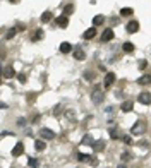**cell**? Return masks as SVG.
<instances>
[{
    "label": "cell",
    "instance_id": "cell-11",
    "mask_svg": "<svg viewBox=\"0 0 151 168\" xmlns=\"http://www.w3.org/2000/svg\"><path fill=\"white\" fill-rule=\"evenodd\" d=\"M3 75H5L7 79L14 77V75H16V71H14V67H10V65H9V67H5V69H3Z\"/></svg>",
    "mask_w": 151,
    "mask_h": 168
},
{
    "label": "cell",
    "instance_id": "cell-28",
    "mask_svg": "<svg viewBox=\"0 0 151 168\" xmlns=\"http://www.w3.org/2000/svg\"><path fill=\"white\" fill-rule=\"evenodd\" d=\"M14 36H16V28H14V29H10V31H7V35H5L7 39H12Z\"/></svg>",
    "mask_w": 151,
    "mask_h": 168
},
{
    "label": "cell",
    "instance_id": "cell-31",
    "mask_svg": "<svg viewBox=\"0 0 151 168\" xmlns=\"http://www.w3.org/2000/svg\"><path fill=\"white\" fill-rule=\"evenodd\" d=\"M77 158H79L81 161H86V160H89V156H86V154H79Z\"/></svg>",
    "mask_w": 151,
    "mask_h": 168
},
{
    "label": "cell",
    "instance_id": "cell-16",
    "mask_svg": "<svg viewBox=\"0 0 151 168\" xmlns=\"http://www.w3.org/2000/svg\"><path fill=\"white\" fill-rule=\"evenodd\" d=\"M122 48H124V52H127V53H131V52H134V45H132L131 41H125V43L122 45Z\"/></svg>",
    "mask_w": 151,
    "mask_h": 168
},
{
    "label": "cell",
    "instance_id": "cell-29",
    "mask_svg": "<svg viewBox=\"0 0 151 168\" xmlns=\"http://www.w3.org/2000/svg\"><path fill=\"white\" fill-rule=\"evenodd\" d=\"M84 77H86V79H89V81H93V79H94V72L88 71V72H84Z\"/></svg>",
    "mask_w": 151,
    "mask_h": 168
},
{
    "label": "cell",
    "instance_id": "cell-17",
    "mask_svg": "<svg viewBox=\"0 0 151 168\" xmlns=\"http://www.w3.org/2000/svg\"><path fill=\"white\" fill-rule=\"evenodd\" d=\"M139 84H143V86H146V84H150L151 82V75H143V77H139V81H137Z\"/></svg>",
    "mask_w": 151,
    "mask_h": 168
},
{
    "label": "cell",
    "instance_id": "cell-9",
    "mask_svg": "<svg viewBox=\"0 0 151 168\" xmlns=\"http://www.w3.org/2000/svg\"><path fill=\"white\" fill-rule=\"evenodd\" d=\"M71 50H72V45H71V43H67V41L60 43V53H69Z\"/></svg>",
    "mask_w": 151,
    "mask_h": 168
},
{
    "label": "cell",
    "instance_id": "cell-13",
    "mask_svg": "<svg viewBox=\"0 0 151 168\" xmlns=\"http://www.w3.org/2000/svg\"><path fill=\"white\" fill-rule=\"evenodd\" d=\"M91 146H93V149L96 151V153H100V151L105 149V142H103V141H96V142H93Z\"/></svg>",
    "mask_w": 151,
    "mask_h": 168
},
{
    "label": "cell",
    "instance_id": "cell-12",
    "mask_svg": "<svg viewBox=\"0 0 151 168\" xmlns=\"http://www.w3.org/2000/svg\"><path fill=\"white\" fill-rule=\"evenodd\" d=\"M139 101H141L143 105H150V103H151L150 93H141V94H139Z\"/></svg>",
    "mask_w": 151,
    "mask_h": 168
},
{
    "label": "cell",
    "instance_id": "cell-3",
    "mask_svg": "<svg viewBox=\"0 0 151 168\" xmlns=\"http://www.w3.org/2000/svg\"><path fill=\"white\" fill-rule=\"evenodd\" d=\"M100 39H101L103 43H107V41H110V39H113V29H112V28H110V29H105Z\"/></svg>",
    "mask_w": 151,
    "mask_h": 168
},
{
    "label": "cell",
    "instance_id": "cell-22",
    "mask_svg": "<svg viewBox=\"0 0 151 168\" xmlns=\"http://www.w3.org/2000/svg\"><path fill=\"white\" fill-rule=\"evenodd\" d=\"M72 12H74V5H72V3H69V5L64 9V16H69V14H72Z\"/></svg>",
    "mask_w": 151,
    "mask_h": 168
},
{
    "label": "cell",
    "instance_id": "cell-15",
    "mask_svg": "<svg viewBox=\"0 0 151 168\" xmlns=\"http://www.w3.org/2000/svg\"><path fill=\"white\" fill-rule=\"evenodd\" d=\"M132 106H134V103L132 101H124L122 105H120V108H122V112H131Z\"/></svg>",
    "mask_w": 151,
    "mask_h": 168
},
{
    "label": "cell",
    "instance_id": "cell-5",
    "mask_svg": "<svg viewBox=\"0 0 151 168\" xmlns=\"http://www.w3.org/2000/svg\"><path fill=\"white\" fill-rule=\"evenodd\" d=\"M129 33H137V29H139V22L137 21H131L129 24H127V28H125Z\"/></svg>",
    "mask_w": 151,
    "mask_h": 168
},
{
    "label": "cell",
    "instance_id": "cell-36",
    "mask_svg": "<svg viewBox=\"0 0 151 168\" xmlns=\"http://www.w3.org/2000/svg\"><path fill=\"white\" fill-rule=\"evenodd\" d=\"M9 2H10V3H17L19 0H9Z\"/></svg>",
    "mask_w": 151,
    "mask_h": 168
},
{
    "label": "cell",
    "instance_id": "cell-34",
    "mask_svg": "<svg viewBox=\"0 0 151 168\" xmlns=\"http://www.w3.org/2000/svg\"><path fill=\"white\" fill-rule=\"evenodd\" d=\"M19 81H21V82H24V81H26V75H24V74H19Z\"/></svg>",
    "mask_w": 151,
    "mask_h": 168
},
{
    "label": "cell",
    "instance_id": "cell-7",
    "mask_svg": "<svg viewBox=\"0 0 151 168\" xmlns=\"http://www.w3.org/2000/svg\"><path fill=\"white\" fill-rule=\"evenodd\" d=\"M57 24H58L60 28H67V24H69V17H67V16H58V17H57Z\"/></svg>",
    "mask_w": 151,
    "mask_h": 168
},
{
    "label": "cell",
    "instance_id": "cell-26",
    "mask_svg": "<svg viewBox=\"0 0 151 168\" xmlns=\"http://www.w3.org/2000/svg\"><path fill=\"white\" fill-rule=\"evenodd\" d=\"M120 158H122V160H124V161H127V160H131V158H132V154H131V153H129V151H124V153H122V156H120Z\"/></svg>",
    "mask_w": 151,
    "mask_h": 168
},
{
    "label": "cell",
    "instance_id": "cell-30",
    "mask_svg": "<svg viewBox=\"0 0 151 168\" xmlns=\"http://www.w3.org/2000/svg\"><path fill=\"white\" fill-rule=\"evenodd\" d=\"M122 141H124L125 144H131V142H132V139L129 137V136H124V137H122Z\"/></svg>",
    "mask_w": 151,
    "mask_h": 168
},
{
    "label": "cell",
    "instance_id": "cell-37",
    "mask_svg": "<svg viewBox=\"0 0 151 168\" xmlns=\"http://www.w3.org/2000/svg\"><path fill=\"white\" fill-rule=\"evenodd\" d=\"M117 168H127V167H125V165H120V167H117Z\"/></svg>",
    "mask_w": 151,
    "mask_h": 168
},
{
    "label": "cell",
    "instance_id": "cell-14",
    "mask_svg": "<svg viewBox=\"0 0 151 168\" xmlns=\"http://www.w3.org/2000/svg\"><path fill=\"white\" fill-rule=\"evenodd\" d=\"M96 36V29L94 28H89L88 31H84V39H93Z\"/></svg>",
    "mask_w": 151,
    "mask_h": 168
},
{
    "label": "cell",
    "instance_id": "cell-33",
    "mask_svg": "<svg viewBox=\"0 0 151 168\" xmlns=\"http://www.w3.org/2000/svg\"><path fill=\"white\" fill-rule=\"evenodd\" d=\"M110 22H112V26H115V24H118V19L113 17V19H110Z\"/></svg>",
    "mask_w": 151,
    "mask_h": 168
},
{
    "label": "cell",
    "instance_id": "cell-27",
    "mask_svg": "<svg viewBox=\"0 0 151 168\" xmlns=\"http://www.w3.org/2000/svg\"><path fill=\"white\" fill-rule=\"evenodd\" d=\"M110 136H112V139H118V131H117V127L110 129Z\"/></svg>",
    "mask_w": 151,
    "mask_h": 168
},
{
    "label": "cell",
    "instance_id": "cell-18",
    "mask_svg": "<svg viewBox=\"0 0 151 168\" xmlns=\"http://www.w3.org/2000/svg\"><path fill=\"white\" fill-rule=\"evenodd\" d=\"M41 38H43V29H36V33L31 36V39H33V41H38V39H41Z\"/></svg>",
    "mask_w": 151,
    "mask_h": 168
},
{
    "label": "cell",
    "instance_id": "cell-23",
    "mask_svg": "<svg viewBox=\"0 0 151 168\" xmlns=\"http://www.w3.org/2000/svg\"><path fill=\"white\" fill-rule=\"evenodd\" d=\"M50 19H52V12H48V10L43 12V16H41V22H48Z\"/></svg>",
    "mask_w": 151,
    "mask_h": 168
},
{
    "label": "cell",
    "instance_id": "cell-35",
    "mask_svg": "<svg viewBox=\"0 0 151 168\" xmlns=\"http://www.w3.org/2000/svg\"><path fill=\"white\" fill-rule=\"evenodd\" d=\"M0 108H3V110H5V108H7V105H5V103H2V101H0Z\"/></svg>",
    "mask_w": 151,
    "mask_h": 168
},
{
    "label": "cell",
    "instance_id": "cell-19",
    "mask_svg": "<svg viewBox=\"0 0 151 168\" xmlns=\"http://www.w3.org/2000/svg\"><path fill=\"white\" fill-rule=\"evenodd\" d=\"M132 14H134V10H132L131 7H124L120 10V16H132Z\"/></svg>",
    "mask_w": 151,
    "mask_h": 168
},
{
    "label": "cell",
    "instance_id": "cell-20",
    "mask_svg": "<svg viewBox=\"0 0 151 168\" xmlns=\"http://www.w3.org/2000/svg\"><path fill=\"white\" fill-rule=\"evenodd\" d=\"M103 21H105L103 16H94V17H93V24H94V26H100V24H103Z\"/></svg>",
    "mask_w": 151,
    "mask_h": 168
},
{
    "label": "cell",
    "instance_id": "cell-24",
    "mask_svg": "<svg viewBox=\"0 0 151 168\" xmlns=\"http://www.w3.org/2000/svg\"><path fill=\"white\" fill-rule=\"evenodd\" d=\"M28 165L31 168H38V160L36 158H29V160H28Z\"/></svg>",
    "mask_w": 151,
    "mask_h": 168
},
{
    "label": "cell",
    "instance_id": "cell-6",
    "mask_svg": "<svg viewBox=\"0 0 151 168\" xmlns=\"http://www.w3.org/2000/svg\"><path fill=\"white\" fill-rule=\"evenodd\" d=\"M22 153H24V144H22V142H17V144L14 146V149H12V154H14V156H21Z\"/></svg>",
    "mask_w": 151,
    "mask_h": 168
},
{
    "label": "cell",
    "instance_id": "cell-1",
    "mask_svg": "<svg viewBox=\"0 0 151 168\" xmlns=\"http://www.w3.org/2000/svg\"><path fill=\"white\" fill-rule=\"evenodd\" d=\"M113 82H115V74H113V72H108V74L105 75V79H103V86H105V88H110Z\"/></svg>",
    "mask_w": 151,
    "mask_h": 168
},
{
    "label": "cell",
    "instance_id": "cell-2",
    "mask_svg": "<svg viewBox=\"0 0 151 168\" xmlns=\"http://www.w3.org/2000/svg\"><path fill=\"white\" fill-rule=\"evenodd\" d=\"M91 98H93V103L98 105V103H103V98H105V96H103V93H101L100 89H94L93 94H91Z\"/></svg>",
    "mask_w": 151,
    "mask_h": 168
},
{
    "label": "cell",
    "instance_id": "cell-10",
    "mask_svg": "<svg viewBox=\"0 0 151 168\" xmlns=\"http://www.w3.org/2000/svg\"><path fill=\"white\" fill-rule=\"evenodd\" d=\"M74 58L76 60H84L86 58V53L82 52V48H76L74 50Z\"/></svg>",
    "mask_w": 151,
    "mask_h": 168
},
{
    "label": "cell",
    "instance_id": "cell-8",
    "mask_svg": "<svg viewBox=\"0 0 151 168\" xmlns=\"http://www.w3.org/2000/svg\"><path fill=\"white\" fill-rule=\"evenodd\" d=\"M144 132V124L143 122H136V125L132 127V134H143Z\"/></svg>",
    "mask_w": 151,
    "mask_h": 168
},
{
    "label": "cell",
    "instance_id": "cell-21",
    "mask_svg": "<svg viewBox=\"0 0 151 168\" xmlns=\"http://www.w3.org/2000/svg\"><path fill=\"white\" fill-rule=\"evenodd\" d=\"M35 148H36V151H43L46 148V144H45L43 141H36V142H35Z\"/></svg>",
    "mask_w": 151,
    "mask_h": 168
},
{
    "label": "cell",
    "instance_id": "cell-4",
    "mask_svg": "<svg viewBox=\"0 0 151 168\" xmlns=\"http://www.w3.org/2000/svg\"><path fill=\"white\" fill-rule=\"evenodd\" d=\"M39 136H41L43 139H55V132L50 131V129H41V131H39Z\"/></svg>",
    "mask_w": 151,
    "mask_h": 168
},
{
    "label": "cell",
    "instance_id": "cell-32",
    "mask_svg": "<svg viewBox=\"0 0 151 168\" xmlns=\"http://www.w3.org/2000/svg\"><path fill=\"white\" fill-rule=\"evenodd\" d=\"M17 124L21 125V127H24V125H26V118H19V120H17Z\"/></svg>",
    "mask_w": 151,
    "mask_h": 168
},
{
    "label": "cell",
    "instance_id": "cell-25",
    "mask_svg": "<svg viewBox=\"0 0 151 168\" xmlns=\"http://www.w3.org/2000/svg\"><path fill=\"white\" fill-rule=\"evenodd\" d=\"M81 144H93L91 136H84V137H82V141H81Z\"/></svg>",
    "mask_w": 151,
    "mask_h": 168
}]
</instances>
